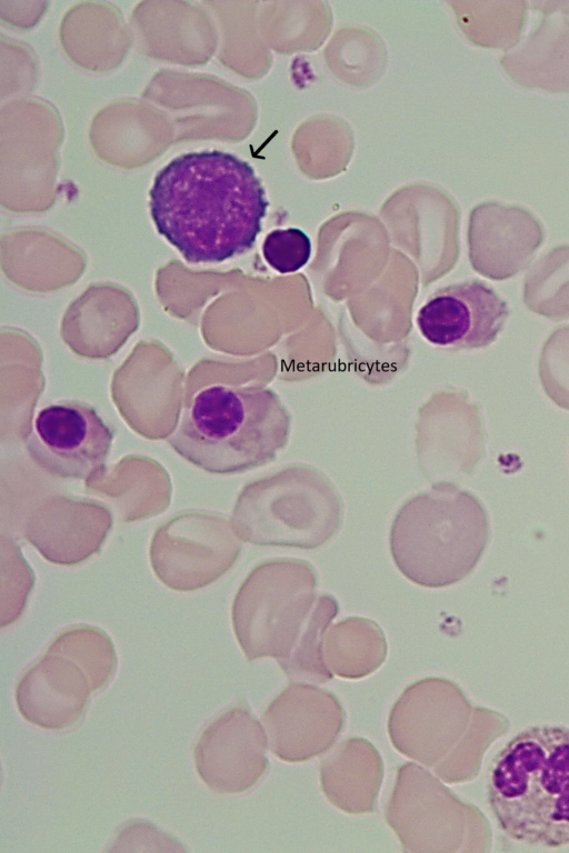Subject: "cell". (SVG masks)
I'll return each mask as SVG.
<instances>
[{"label":"cell","mask_w":569,"mask_h":853,"mask_svg":"<svg viewBox=\"0 0 569 853\" xmlns=\"http://www.w3.org/2000/svg\"><path fill=\"white\" fill-rule=\"evenodd\" d=\"M509 314L508 303L491 287L471 279L437 289L419 309L417 325L433 345L476 350L497 340Z\"/></svg>","instance_id":"obj_10"},{"label":"cell","mask_w":569,"mask_h":853,"mask_svg":"<svg viewBox=\"0 0 569 853\" xmlns=\"http://www.w3.org/2000/svg\"><path fill=\"white\" fill-rule=\"evenodd\" d=\"M539 22L500 58L510 79L525 89L569 92V1H533Z\"/></svg>","instance_id":"obj_14"},{"label":"cell","mask_w":569,"mask_h":853,"mask_svg":"<svg viewBox=\"0 0 569 853\" xmlns=\"http://www.w3.org/2000/svg\"><path fill=\"white\" fill-rule=\"evenodd\" d=\"M73 661L86 674L91 691L104 688L117 670V654L108 638L96 631H72L61 635L48 650Z\"/></svg>","instance_id":"obj_20"},{"label":"cell","mask_w":569,"mask_h":853,"mask_svg":"<svg viewBox=\"0 0 569 853\" xmlns=\"http://www.w3.org/2000/svg\"><path fill=\"white\" fill-rule=\"evenodd\" d=\"M388 652L381 629L361 618L346 619L333 625L323 639L327 669L347 680L363 679L377 671Z\"/></svg>","instance_id":"obj_17"},{"label":"cell","mask_w":569,"mask_h":853,"mask_svg":"<svg viewBox=\"0 0 569 853\" xmlns=\"http://www.w3.org/2000/svg\"><path fill=\"white\" fill-rule=\"evenodd\" d=\"M448 807L446 790L423 766L412 762L398 766L385 817L402 851L448 850Z\"/></svg>","instance_id":"obj_12"},{"label":"cell","mask_w":569,"mask_h":853,"mask_svg":"<svg viewBox=\"0 0 569 853\" xmlns=\"http://www.w3.org/2000/svg\"><path fill=\"white\" fill-rule=\"evenodd\" d=\"M110 852H186L182 844L147 821H132L117 834Z\"/></svg>","instance_id":"obj_24"},{"label":"cell","mask_w":569,"mask_h":853,"mask_svg":"<svg viewBox=\"0 0 569 853\" xmlns=\"http://www.w3.org/2000/svg\"><path fill=\"white\" fill-rule=\"evenodd\" d=\"M489 539L482 502L456 482L439 481L400 505L390 526L389 549L407 580L441 589L473 572Z\"/></svg>","instance_id":"obj_4"},{"label":"cell","mask_w":569,"mask_h":853,"mask_svg":"<svg viewBox=\"0 0 569 853\" xmlns=\"http://www.w3.org/2000/svg\"><path fill=\"white\" fill-rule=\"evenodd\" d=\"M337 613L336 600L328 595L320 596L296 648L287 659L278 661L290 680L326 683L332 679L323 661L322 646L326 630Z\"/></svg>","instance_id":"obj_19"},{"label":"cell","mask_w":569,"mask_h":853,"mask_svg":"<svg viewBox=\"0 0 569 853\" xmlns=\"http://www.w3.org/2000/svg\"><path fill=\"white\" fill-rule=\"evenodd\" d=\"M268 744L264 726L247 706L238 705L202 731L193 750L194 766L212 791L242 793L266 774Z\"/></svg>","instance_id":"obj_8"},{"label":"cell","mask_w":569,"mask_h":853,"mask_svg":"<svg viewBox=\"0 0 569 853\" xmlns=\"http://www.w3.org/2000/svg\"><path fill=\"white\" fill-rule=\"evenodd\" d=\"M280 397L261 384H214L200 390L168 438L190 464L213 474H239L272 462L291 432Z\"/></svg>","instance_id":"obj_3"},{"label":"cell","mask_w":569,"mask_h":853,"mask_svg":"<svg viewBox=\"0 0 569 853\" xmlns=\"http://www.w3.org/2000/svg\"><path fill=\"white\" fill-rule=\"evenodd\" d=\"M321 790L338 810L353 815L376 811L383 780L379 751L359 736L340 742L319 766Z\"/></svg>","instance_id":"obj_16"},{"label":"cell","mask_w":569,"mask_h":853,"mask_svg":"<svg viewBox=\"0 0 569 853\" xmlns=\"http://www.w3.org/2000/svg\"><path fill=\"white\" fill-rule=\"evenodd\" d=\"M522 300L531 312L549 320L569 319V244L536 260L523 279Z\"/></svg>","instance_id":"obj_18"},{"label":"cell","mask_w":569,"mask_h":853,"mask_svg":"<svg viewBox=\"0 0 569 853\" xmlns=\"http://www.w3.org/2000/svg\"><path fill=\"white\" fill-rule=\"evenodd\" d=\"M90 692L86 674L73 661L44 655L19 680L14 698L29 723L63 730L82 717Z\"/></svg>","instance_id":"obj_15"},{"label":"cell","mask_w":569,"mask_h":853,"mask_svg":"<svg viewBox=\"0 0 569 853\" xmlns=\"http://www.w3.org/2000/svg\"><path fill=\"white\" fill-rule=\"evenodd\" d=\"M268 200L254 169L221 150L182 153L149 191L154 227L188 263H220L249 251Z\"/></svg>","instance_id":"obj_1"},{"label":"cell","mask_w":569,"mask_h":853,"mask_svg":"<svg viewBox=\"0 0 569 853\" xmlns=\"http://www.w3.org/2000/svg\"><path fill=\"white\" fill-rule=\"evenodd\" d=\"M243 591L234 601L233 628L248 661L287 659L296 648L315 599V579L278 580Z\"/></svg>","instance_id":"obj_7"},{"label":"cell","mask_w":569,"mask_h":853,"mask_svg":"<svg viewBox=\"0 0 569 853\" xmlns=\"http://www.w3.org/2000/svg\"><path fill=\"white\" fill-rule=\"evenodd\" d=\"M233 518L250 543L315 550L339 531L343 501L322 471L293 464L248 483Z\"/></svg>","instance_id":"obj_5"},{"label":"cell","mask_w":569,"mask_h":853,"mask_svg":"<svg viewBox=\"0 0 569 853\" xmlns=\"http://www.w3.org/2000/svg\"><path fill=\"white\" fill-rule=\"evenodd\" d=\"M451 688L437 678H425L408 685L388 716V735L405 756L433 766L445 753L451 734Z\"/></svg>","instance_id":"obj_13"},{"label":"cell","mask_w":569,"mask_h":853,"mask_svg":"<svg viewBox=\"0 0 569 853\" xmlns=\"http://www.w3.org/2000/svg\"><path fill=\"white\" fill-rule=\"evenodd\" d=\"M113 438L114 430L91 404L62 400L37 413L26 448L49 474L88 481L104 471Z\"/></svg>","instance_id":"obj_6"},{"label":"cell","mask_w":569,"mask_h":853,"mask_svg":"<svg viewBox=\"0 0 569 853\" xmlns=\"http://www.w3.org/2000/svg\"><path fill=\"white\" fill-rule=\"evenodd\" d=\"M538 375L548 398L569 411V325L557 328L546 339L538 360Z\"/></svg>","instance_id":"obj_22"},{"label":"cell","mask_w":569,"mask_h":853,"mask_svg":"<svg viewBox=\"0 0 569 853\" xmlns=\"http://www.w3.org/2000/svg\"><path fill=\"white\" fill-rule=\"evenodd\" d=\"M345 720L343 706L333 693L303 682L290 683L261 716L270 751L288 763L327 752L343 731Z\"/></svg>","instance_id":"obj_9"},{"label":"cell","mask_w":569,"mask_h":853,"mask_svg":"<svg viewBox=\"0 0 569 853\" xmlns=\"http://www.w3.org/2000/svg\"><path fill=\"white\" fill-rule=\"evenodd\" d=\"M545 229L520 205L482 202L470 214V262L481 275L503 281L525 270L543 243Z\"/></svg>","instance_id":"obj_11"},{"label":"cell","mask_w":569,"mask_h":853,"mask_svg":"<svg viewBox=\"0 0 569 853\" xmlns=\"http://www.w3.org/2000/svg\"><path fill=\"white\" fill-rule=\"evenodd\" d=\"M526 1H486L475 3L470 34L483 47L510 50L521 38L528 11Z\"/></svg>","instance_id":"obj_21"},{"label":"cell","mask_w":569,"mask_h":853,"mask_svg":"<svg viewBox=\"0 0 569 853\" xmlns=\"http://www.w3.org/2000/svg\"><path fill=\"white\" fill-rule=\"evenodd\" d=\"M487 800L507 837L569 845V727L532 725L512 736L492 760Z\"/></svg>","instance_id":"obj_2"},{"label":"cell","mask_w":569,"mask_h":853,"mask_svg":"<svg viewBox=\"0 0 569 853\" xmlns=\"http://www.w3.org/2000/svg\"><path fill=\"white\" fill-rule=\"evenodd\" d=\"M266 262L279 273H292L303 268L311 257L310 238L298 228L276 229L262 243Z\"/></svg>","instance_id":"obj_23"}]
</instances>
